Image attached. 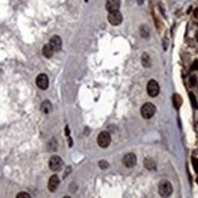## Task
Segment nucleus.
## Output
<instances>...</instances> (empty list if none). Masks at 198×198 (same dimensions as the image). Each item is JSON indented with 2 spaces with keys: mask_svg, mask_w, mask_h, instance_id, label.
I'll list each match as a JSON object with an SVG mask.
<instances>
[{
  "mask_svg": "<svg viewBox=\"0 0 198 198\" xmlns=\"http://www.w3.org/2000/svg\"><path fill=\"white\" fill-rule=\"evenodd\" d=\"M190 100H191V103H192V107L194 110H197L198 108V103H197V100H196V97H194V95L192 93H190Z\"/></svg>",
  "mask_w": 198,
  "mask_h": 198,
  "instance_id": "18",
  "label": "nucleus"
},
{
  "mask_svg": "<svg viewBox=\"0 0 198 198\" xmlns=\"http://www.w3.org/2000/svg\"><path fill=\"white\" fill-rule=\"evenodd\" d=\"M120 7V0H107L106 3V9L107 11H117Z\"/></svg>",
  "mask_w": 198,
  "mask_h": 198,
  "instance_id": "11",
  "label": "nucleus"
},
{
  "mask_svg": "<svg viewBox=\"0 0 198 198\" xmlns=\"http://www.w3.org/2000/svg\"><path fill=\"white\" fill-rule=\"evenodd\" d=\"M190 84H191V85H196V84H197V78L194 77V75H191V78H190Z\"/></svg>",
  "mask_w": 198,
  "mask_h": 198,
  "instance_id": "23",
  "label": "nucleus"
},
{
  "mask_svg": "<svg viewBox=\"0 0 198 198\" xmlns=\"http://www.w3.org/2000/svg\"><path fill=\"white\" fill-rule=\"evenodd\" d=\"M141 63H142V66L145 67V68H149L151 67V65H152V61H151V57L148 56V54H142V56H141Z\"/></svg>",
  "mask_w": 198,
  "mask_h": 198,
  "instance_id": "15",
  "label": "nucleus"
},
{
  "mask_svg": "<svg viewBox=\"0 0 198 198\" xmlns=\"http://www.w3.org/2000/svg\"><path fill=\"white\" fill-rule=\"evenodd\" d=\"M58 185H60V179H58V176H57V175H52V176L50 177V180H49V184H48L49 190H50L51 192H55V191L57 190Z\"/></svg>",
  "mask_w": 198,
  "mask_h": 198,
  "instance_id": "10",
  "label": "nucleus"
},
{
  "mask_svg": "<svg viewBox=\"0 0 198 198\" xmlns=\"http://www.w3.org/2000/svg\"><path fill=\"white\" fill-rule=\"evenodd\" d=\"M108 21L113 26H118L123 22V16H121V13L117 10V11H110L108 13Z\"/></svg>",
  "mask_w": 198,
  "mask_h": 198,
  "instance_id": "6",
  "label": "nucleus"
},
{
  "mask_svg": "<svg viewBox=\"0 0 198 198\" xmlns=\"http://www.w3.org/2000/svg\"><path fill=\"white\" fill-rule=\"evenodd\" d=\"M54 52H55V50L52 49V46H51L50 44H45L44 46H43V55H44L45 57H46V58L52 57Z\"/></svg>",
  "mask_w": 198,
  "mask_h": 198,
  "instance_id": "12",
  "label": "nucleus"
},
{
  "mask_svg": "<svg viewBox=\"0 0 198 198\" xmlns=\"http://www.w3.org/2000/svg\"><path fill=\"white\" fill-rule=\"evenodd\" d=\"M71 170H72V168H71V166H67V170H66V173L63 174V179H66V177L68 176V174L71 173Z\"/></svg>",
  "mask_w": 198,
  "mask_h": 198,
  "instance_id": "25",
  "label": "nucleus"
},
{
  "mask_svg": "<svg viewBox=\"0 0 198 198\" xmlns=\"http://www.w3.org/2000/svg\"><path fill=\"white\" fill-rule=\"evenodd\" d=\"M173 103H174V107L176 110H179L181 107V105H182V99L179 94H174L173 95Z\"/></svg>",
  "mask_w": 198,
  "mask_h": 198,
  "instance_id": "16",
  "label": "nucleus"
},
{
  "mask_svg": "<svg viewBox=\"0 0 198 198\" xmlns=\"http://www.w3.org/2000/svg\"><path fill=\"white\" fill-rule=\"evenodd\" d=\"M49 166L54 173H57L63 168V160L61 159L58 156H52L49 160Z\"/></svg>",
  "mask_w": 198,
  "mask_h": 198,
  "instance_id": "3",
  "label": "nucleus"
},
{
  "mask_svg": "<svg viewBox=\"0 0 198 198\" xmlns=\"http://www.w3.org/2000/svg\"><path fill=\"white\" fill-rule=\"evenodd\" d=\"M17 198H30V196L26 192H21V193L17 194Z\"/></svg>",
  "mask_w": 198,
  "mask_h": 198,
  "instance_id": "22",
  "label": "nucleus"
},
{
  "mask_svg": "<svg viewBox=\"0 0 198 198\" xmlns=\"http://www.w3.org/2000/svg\"><path fill=\"white\" fill-rule=\"evenodd\" d=\"M85 1H89V0H85Z\"/></svg>",
  "mask_w": 198,
  "mask_h": 198,
  "instance_id": "27",
  "label": "nucleus"
},
{
  "mask_svg": "<svg viewBox=\"0 0 198 198\" xmlns=\"http://www.w3.org/2000/svg\"><path fill=\"white\" fill-rule=\"evenodd\" d=\"M99 165H100L101 169H107L108 166H110L108 162H106V160H100V162H99Z\"/></svg>",
  "mask_w": 198,
  "mask_h": 198,
  "instance_id": "20",
  "label": "nucleus"
},
{
  "mask_svg": "<svg viewBox=\"0 0 198 198\" xmlns=\"http://www.w3.org/2000/svg\"><path fill=\"white\" fill-rule=\"evenodd\" d=\"M158 192L160 194V197H169L173 193V186L170 184V181L168 180H162L159 182L158 186Z\"/></svg>",
  "mask_w": 198,
  "mask_h": 198,
  "instance_id": "1",
  "label": "nucleus"
},
{
  "mask_svg": "<svg viewBox=\"0 0 198 198\" xmlns=\"http://www.w3.org/2000/svg\"><path fill=\"white\" fill-rule=\"evenodd\" d=\"M136 162H138V158H136V156L134 153H128L123 158V163L127 168H134L136 165Z\"/></svg>",
  "mask_w": 198,
  "mask_h": 198,
  "instance_id": "8",
  "label": "nucleus"
},
{
  "mask_svg": "<svg viewBox=\"0 0 198 198\" xmlns=\"http://www.w3.org/2000/svg\"><path fill=\"white\" fill-rule=\"evenodd\" d=\"M111 134L108 131H102L100 132L99 135V138H97V144L101 148H106V147H108L110 144H111Z\"/></svg>",
  "mask_w": 198,
  "mask_h": 198,
  "instance_id": "4",
  "label": "nucleus"
},
{
  "mask_svg": "<svg viewBox=\"0 0 198 198\" xmlns=\"http://www.w3.org/2000/svg\"><path fill=\"white\" fill-rule=\"evenodd\" d=\"M140 34H141V37L142 38H145V39H147L148 37H149V28H148V26H141L140 27Z\"/></svg>",
  "mask_w": 198,
  "mask_h": 198,
  "instance_id": "17",
  "label": "nucleus"
},
{
  "mask_svg": "<svg viewBox=\"0 0 198 198\" xmlns=\"http://www.w3.org/2000/svg\"><path fill=\"white\" fill-rule=\"evenodd\" d=\"M156 113V106L151 102H146L141 107V116L145 119H151Z\"/></svg>",
  "mask_w": 198,
  "mask_h": 198,
  "instance_id": "2",
  "label": "nucleus"
},
{
  "mask_svg": "<svg viewBox=\"0 0 198 198\" xmlns=\"http://www.w3.org/2000/svg\"><path fill=\"white\" fill-rule=\"evenodd\" d=\"M192 165H193V169H194V172L198 174V159L197 158H192Z\"/></svg>",
  "mask_w": 198,
  "mask_h": 198,
  "instance_id": "21",
  "label": "nucleus"
},
{
  "mask_svg": "<svg viewBox=\"0 0 198 198\" xmlns=\"http://www.w3.org/2000/svg\"><path fill=\"white\" fill-rule=\"evenodd\" d=\"M144 1H145V0H136V3H138L139 5H142V4H144Z\"/></svg>",
  "mask_w": 198,
  "mask_h": 198,
  "instance_id": "26",
  "label": "nucleus"
},
{
  "mask_svg": "<svg viewBox=\"0 0 198 198\" xmlns=\"http://www.w3.org/2000/svg\"><path fill=\"white\" fill-rule=\"evenodd\" d=\"M159 91H160V88H159V84L156 80L152 79L147 83V94H148V96L156 97V96H158Z\"/></svg>",
  "mask_w": 198,
  "mask_h": 198,
  "instance_id": "5",
  "label": "nucleus"
},
{
  "mask_svg": "<svg viewBox=\"0 0 198 198\" xmlns=\"http://www.w3.org/2000/svg\"><path fill=\"white\" fill-rule=\"evenodd\" d=\"M35 83H37V85H38L39 89H41V90H46L48 86H49V78H48V75H46V74H44V73L39 74L38 77H37Z\"/></svg>",
  "mask_w": 198,
  "mask_h": 198,
  "instance_id": "7",
  "label": "nucleus"
},
{
  "mask_svg": "<svg viewBox=\"0 0 198 198\" xmlns=\"http://www.w3.org/2000/svg\"><path fill=\"white\" fill-rule=\"evenodd\" d=\"M196 69H198V60H196L191 66V71H196Z\"/></svg>",
  "mask_w": 198,
  "mask_h": 198,
  "instance_id": "24",
  "label": "nucleus"
},
{
  "mask_svg": "<svg viewBox=\"0 0 198 198\" xmlns=\"http://www.w3.org/2000/svg\"><path fill=\"white\" fill-rule=\"evenodd\" d=\"M49 44L51 45L52 49H54L55 51H60L61 48H62V40H61V38H60L58 35H54V37H51Z\"/></svg>",
  "mask_w": 198,
  "mask_h": 198,
  "instance_id": "9",
  "label": "nucleus"
},
{
  "mask_svg": "<svg viewBox=\"0 0 198 198\" xmlns=\"http://www.w3.org/2000/svg\"><path fill=\"white\" fill-rule=\"evenodd\" d=\"M144 165L147 170H156L157 169V165H156V162L152 159V158H145L144 160Z\"/></svg>",
  "mask_w": 198,
  "mask_h": 198,
  "instance_id": "13",
  "label": "nucleus"
},
{
  "mask_svg": "<svg viewBox=\"0 0 198 198\" xmlns=\"http://www.w3.org/2000/svg\"><path fill=\"white\" fill-rule=\"evenodd\" d=\"M40 110H41V112L43 113H45V114H49L51 111H52V105H51V102L50 101H44L43 103H41V107H40Z\"/></svg>",
  "mask_w": 198,
  "mask_h": 198,
  "instance_id": "14",
  "label": "nucleus"
},
{
  "mask_svg": "<svg viewBox=\"0 0 198 198\" xmlns=\"http://www.w3.org/2000/svg\"><path fill=\"white\" fill-rule=\"evenodd\" d=\"M56 149H57V142L55 139H52L49 142V151H56Z\"/></svg>",
  "mask_w": 198,
  "mask_h": 198,
  "instance_id": "19",
  "label": "nucleus"
}]
</instances>
